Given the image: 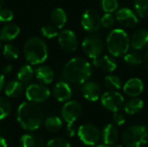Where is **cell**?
<instances>
[{"mask_svg":"<svg viewBox=\"0 0 148 147\" xmlns=\"http://www.w3.org/2000/svg\"><path fill=\"white\" fill-rule=\"evenodd\" d=\"M63 77L74 84H83L92 75L91 64L82 57H75L69 60L63 68Z\"/></svg>","mask_w":148,"mask_h":147,"instance_id":"1","label":"cell"},{"mask_svg":"<svg viewBox=\"0 0 148 147\" xmlns=\"http://www.w3.org/2000/svg\"><path fill=\"white\" fill-rule=\"evenodd\" d=\"M146 127H147V139H148V124L146 126Z\"/></svg>","mask_w":148,"mask_h":147,"instance_id":"47","label":"cell"},{"mask_svg":"<svg viewBox=\"0 0 148 147\" xmlns=\"http://www.w3.org/2000/svg\"><path fill=\"white\" fill-rule=\"evenodd\" d=\"M4 75L3 74L0 73V92L2 91V89L4 87Z\"/></svg>","mask_w":148,"mask_h":147,"instance_id":"41","label":"cell"},{"mask_svg":"<svg viewBox=\"0 0 148 147\" xmlns=\"http://www.w3.org/2000/svg\"><path fill=\"white\" fill-rule=\"evenodd\" d=\"M12 70V66L11 65H6L3 68V72L6 75L10 74Z\"/></svg>","mask_w":148,"mask_h":147,"instance_id":"40","label":"cell"},{"mask_svg":"<svg viewBox=\"0 0 148 147\" xmlns=\"http://www.w3.org/2000/svg\"><path fill=\"white\" fill-rule=\"evenodd\" d=\"M147 140V130L145 126H129L122 134V143L126 147H143Z\"/></svg>","mask_w":148,"mask_h":147,"instance_id":"5","label":"cell"},{"mask_svg":"<svg viewBox=\"0 0 148 147\" xmlns=\"http://www.w3.org/2000/svg\"><path fill=\"white\" fill-rule=\"evenodd\" d=\"M66 133L69 137H74L77 133V130H76V127L75 126L74 123H72V124H67Z\"/></svg>","mask_w":148,"mask_h":147,"instance_id":"39","label":"cell"},{"mask_svg":"<svg viewBox=\"0 0 148 147\" xmlns=\"http://www.w3.org/2000/svg\"><path fill=\"white\" fill-rule=\"evenodd\" d=\"M46 147H71L69 143L62 138H55L48 141Z\"/></svg>","mask_w":148,"mask_h":147,"instance_id":"36","label":"cell"},{"mask_svg":"<svg viewBox=\"0 0 148 147\" xmlns=\"http://www.w3.org/2000/svg\"><path fill=\"white\" fill-rule=\"evenodd\" d=\"M20 147H35L36 140L31 134H24L20 138L19 140Z\"/></svg>","mask_w":148,"mask_h":147,"instance_id":"34","label":"cell"},{"mask_svg":"<svg viewBox=\"0 0 148 147\" xmlns=\"http://www.w3.org/2000/svg\"><path fill=\"white\" fill-rule=\"evenodd\" d=\"M35 74H36V79L44 84L52 83L55 78V73L53 69L47 65H42L38 67L36 69Z\"/></svg>","mask_w":148,"mask_h":147,"instance_id":"20","label":"cell"},{"mask_svg":"<svg viewBox=\"0 0 148 147\" xmlns=\"http://www.w3.org/2000/svg\"><path fill=\"white\" fill-rule=\"evenodd\" d=\"M3 54L6 59H8L10 61H14L18 58L19 50L16 46L10 44V43H7L3 46Z\"/></svg>","mask_w":148,"mask_h":147,"instance_id":"30","label":"cell"},{"mask_svg":"<svg viewBox=\"0 0 148 147\" xmlns=\"http://www.w3.org/2000/svg\"><path fill=\"white\" fill-rule=\"evenodd\" d=\"M41 32L42 34V36L46 38H54L56 36H58V31H57V28L53 26V25H44L42 27L41 29Z\"/></svg>","mask_w":148,"mask_h":147,"instance_id":"33","label":"cell"},{"mask_svg":"<svg viewBox=\"0 0 148 147\" xmlns=\"http://www.w3.org/2000/svg\"><path fill=\"white\" fill-rule=\"evenodd\" d=\"M3 3H4V0H0V9L2 8V6L3 5Z\"/></svg>","mask_w":148,"mask_h":147,"instance_id":"45","label":"cell"},{"mask_svg":"<svg viewBox=\"0 0 148 147\" xmlns=\"http://www.w3.org/2000/svg\"><path fill=\"white\" fill-rule=\"evenodd\" d=\"M58 42L67 52H74L78 47V39L75 33L70 29H63L58 34Z\"/></svg>","mask_w":148,"mask_h":147,"instance_id":"12","label":"cell"},{"mask_svg":"<svg viewBox=\"0 0 148 147\" xmlns=\"http://www.w3.org/2000/svg\"><path fill=\"white\" fill-rule=\"evenodd\" d=\"M107 48L109 53L115 57L122 56L130 48V39L127 33L122 29L112 30L107 37Z\"/></svg>","mask_w":148,"mask_h":147,"instance_id":"4","label":"cell"},{"mask_svg":"<svg viewBox=\"0 0 148 147\" xmlns=\"http://www.w3.org/2000/svg\"><path fill=\"white\" fill-rule=\"evenodd\" d=\"M144 107V101L137 97H133V99L129 100L127 103L124 104L123 109L124 111L130 115L138 113Z\"/></svg>","mask_w":148,"mask_h":147,"instance_id":"24","label":"cell"},{"mask_svg":"<svg viewBox=\"0 0 148 147\" xmlns=\"http://www.w3.org/2000/svg\"><path fill=\"white\" fill-rule=\"evenodd\" d=\"M50 20L55 27L57 29H62L67 23V15L63 9L56 8L50 14Z\"/></svg>","mask_w":148,"mask_h":147,"instance_id":"22","label":"cell"},{"mask_svg":"<svg viewBox=\"0 0 148 147\" xmlns=\"http://www.w3.org/2000/svg\"><path fill=\"white\" fill-rule=\"evenodd\" d=\"M20 33V28L16 23H8L0 30V39L4 42H10L15 39Z\"/></svg>","mask_w":148,"mask_h":147,"instance_id":"21","label":"cell"},{"mask_svg":"<svg viewBox=\"0 0 148 147\" xmlns=\"http://www.w3.org/2000/svg\"><path fill=\"white\" fill-rule=\"evenodd\" d=\"M25 96L30 102L42 103L49 98L50 91L43 85L33 83L27 87L25 90Z\"/></svg>","mask_w":148,"mask_h":147,"instance_id":"9","label":"cell"},{"mask_svg":"<svg viewBox=\"0 0 148 147\" xmlns=\"http://www.w3.org/2000/svg\"><path fill=\"white\" fill-rule=\"evenodd\" d=\"M118 130L113 124L106 125L101 131V138L103 143L107 146H113L118 139Z\"/></svg>","mask_w":148,"mask_h":147,"instance_id":"19","label":"cell"},{"mask_svg":"<svg viewBox=\"0 0 148 147\" xmlns=\"http://www.w3.org/2000/svg\"><path fill=\"white\" fill-rule=\"evenodd\" d=\"M112 147H123L121 145H114Z\"/></svg>","mask_w":148,"mask_h":147,"instance_id":"46","label":"cell"},{"mask_svg":"<svg viewBox=\"0 0 148 147\" xmlns=\"http://www.w3.org/2000/svg\"><path fill=\"white\" fill-rule=\"evenodd\" d=\"M130 45L135 50H140L148 45V29H140L134 32L130 38Z\"/></svg>","mask_w":148,"mask_h":147,"instance_id":"15","label":"cell"},{"mask_svg":"<svg viewBox=\"0 0 148 147\" xmlns=\"http://www.w3.org/2000/svg\"><path fill=\"white\" fill-rule=\"evenodd\" d=\"M0 47H1V44H0Z\"/></svg>","mask_w":148,"mask_h":147,"instance_id":"48","label":"cell"},{"mask_svg":"<svg viewBox=\"0 0 148 147\" xmlns=\"http://www.w3.org/2000/svg\"><path fill=\"white\" fill-rule=\"evenodd\" d=\"M80 140L87 146H95L101 137L99 129L93 124H83L77 129Z\"/></svg>","mask_w":148,"mask_h":147,"instance_id":"7","label":"cell"},{"mask_svg":"<svg viewBox=\"0 0 148 147\" xmlns=\"http://www.w3.org/2000/svg\"><path fill=\"white\" fill-rule=\"evenodd\" d=\"M23 55L29 63L32 65L41 64L48 57V47L41 38L31 37L24 44Z\"/></svg>","mask_w":148,"mask_h":147,"instance_id":"3","label":"cell"},{"mask_svg":"<svg viewBox=\"0 0 148 147\" xmlns=\"http://www.w3.org/2000/svg\"><path fill=\"white\" fill-rule=\"evenodd\" d=\"M82 94L87 101L95 102L101 98V88L95 81H86L82 88Z\"/></svg>","mask_w":148,"mask_h":147,"instance_id":"14","label":"cell"},{"mask_svg":"<svg viewBox=\"0 0 148 147\" xmlns=\"http://www.w3.org/2000/svg\"><path fill=\"white\" fill-rule=\"evenodd\" d=\"M104 84L108 89L116 91V90L121 89L122 83H121V80L117 75H109L104 78Z\"/></svg>","mask_w":148,"mask_h":147,"instance_id":"26","label":"cell"},{"mask_svg":"<svg viewBox=\"0 0 148 147\" xmlns=\"http://www.w3.org/2000/svg\"><path fill=\"white\" fill-rule=\"evenodd\" d=\"M94 147H112V146H107V145H99V146H94Z\"/></svg>","mask_w":148,"mask_h":147,"instance_id":"44","label":"cell"},{"mask_svg":"<svg viewBox=\"0 0 148 147\" xmlns=\"http://www.w3.org/2000/svg\"><path fill=\"white\" fill-rule=\"evenodd\" d=\"M10 110L11 106L10 101L4 97H0V120L8 117Z\"/></svg>","mask_w":148,"mask_h":147,"instance_id":"31","label":"cell"},{"mask_svg":"<svg viewBox=\"0 0 148 147\" xmlns=\"http://www.w3.org/2000/svg\"><path fill=\"white\" fill-rule=\"evenodd\" d=\"M113 121H114V125H116L118 126H121L125 124L126 119H125V116L121 113L115 112V113H114V115H113Z\"/></svg>","mask_w":148,"mask_h":147,"instance_id":"38","label":"cell"},{"mask_svg":"<svg viewBox=\"0 0 148 147\" xmlns=\"http://www.w3.org/2000/svg\"><path fill=\"white\" fill-rule=\"evenodd\" d=\"M14 17L13 12L9 9H0V23L10 22Z\"/></svg>","mask_w":148,"mask_h":147,"instance_id":"37","label":"cell"},{"mask_svg":"<svg viewBox=\"0 0 148 147\" xmlns=\"http://www.w3.org/2000/svg\"><path fill=\"white\" fill-rule=\"evenodd\" d=\"M44 126L50 133H57L62 127V120L57 116H49L45 120Z\"/></svg>","mask_w":148,"mask_h":147,"instance_id":"25","label":"cell"},{"mask_svg":"<svg viewBox=\"0 0 148 147\" xmlns=\"http://www.w3.org/2000/svg\"><path fill=\"white\" fill-rule=\"evenodd\" d=\"M143 62H144V65H145L146 68L148 70V50L145 54V56L143 58Z\"/></svg>","mask_w":148,"mask_h":147,"instance_id":"42","label":"cell"},{"mask_svg":"<svg viewBox=\"0 0 148 147\" xmlns=\"http://www.w3.org/2000/svg\"><path fill=\"white\" fill-rule=\"evenodd\" d=\"M135 13L141 18L148 16V0H134Z\"/></svg>","mask_w":148,"mask_h":147,"instance_id":"28","label":"cell"},{"mask_svg":"<svg viewBox=\"0 0 148 147\" xmlns=\"http://www.w3.org/2000/svg\"><path fill=\"white\" fill-rule=\"evenodd\" d=\"M82 113L81 103L76 101H67L62 108V117L67 124H72L77 120Z\"/></svg>","mask_w":148,"mask_h":147,"instance_id":"10","label":"cell"},{"mask_svg":"<svg viewBox=\"0 0 148 147\" xmlns=\"http://www.w3.org/2000/svg\"><path fill=\"white\" fill-rule=\"evenodd\" d=\"M143 90L144 82L139 78H131L123 86L124 93L130 97H138Z\"/></svg>","mask_w":148,"mask_h":147,"instance_id":"16","label":"cell"},{"mask_svg":"<svg viewBox=\"0 0 148 147\" xmlns=\"http://www.w3.org/2000/svg\"><path fill=\"white\" fill-rule=\"evenodd\" d=\"M101 4L102 10L108 13H112L117 10L119 7V3L117 0H101Z\"/></svg>","mask_w":148,"mask_h":147,"instance_id":"32","label":"cell"},{"mask_svg":"<svg viewBox=\"0 0 148 147\" xmlns=\"http://www.w3.org/2000/svg\"><path fill=\"white\" fill-rule=\"evenodd\" d=\"M0 147H8L6 139H3V138L1 137V136H0Z\"/></svg>","mask_w":148,"mask_h":147,"instance_id":"43","label":"cell"},{"mask_svg":"<svg viewBox=\"0 0 148 147\" xmlns=\"http://www.w3.org/2000/svg\"><path fill=\"white\" fill-rule=\"evenodd\" d=\"M34 71L29 65L22 66L17 72V80L21 82H27L32 79Z\"/></svg>","mask_w":148,"mask_h":147,"instance_id":"27","label":"cell"},{"mask_svg":"<svg viewBox=\"0 0 148 147\" xmlns=\"http://www.w3.org/2000/svg\"><path fill=\"white\" fill-rule=\"evenodd\" d=\"M81 23L82 28L88 32L97 31L101 26L100 15L94 9H88L83 12Z\"/></svg>","mask_w":148,"mask_h":147,"instance_id":"11","label":"cell"},{"mask_svg":"<svg viewBox=\"0 0 148 147\" xmlns=\"http://www.w3.org/2000/svg\"><path fill=\"white\" fill-rule=\"evenodd\" d=\"M115 17L121 25L127 28H133L139 22L137 14L127 7H123L118 10L115 14Z\"/></svg>","mask_w":148,"mask_h":147,"instance_id":"13","label":"cell"},{"mask_svg":"<svg viewBox=\"0 0 148 147\" xmlns=\"http://www.w3.org/2000/svg\"><path fill=\"white\" fill-rule=\"evenodd\" d=\"M123 57H124V61L128 65H131V66H139L143 62L142 56L140 55V53L136 51L127 53L123 55Z\"/></svg>","mask_w":148,"mask_h":147,"instance_id":"29","label":"cell"},{"mask_svg":"<svg viewBox=\"0 0 148 147\" xmlns=\"http://www.w3.org/2000/svg\"><path fill=\"white\" fill-rule=\"evenodd\" d=\"M115 18L111 13L106 12L101 17V24L105 29H110L114 25Z\"/></svg>","mask_w":148,"mask_h":147,"instance_id":"35","label":"cell"},{"mask_svg":"<svg viewBox=\"0 0 148 147\" xmlns=\"http://www.w3.org/2000/svg\"><path fill=\"white\" fill-rule=\"evenodd\" d=\"M93 65L96 68H100L107 72H113L117 68V63L115 60L108 55H101L97 59L93 60Z\"/></svg>","mask_w":148,"mask_h":147,"instance_id":"18","label":"cell"},{"mask_svg":"<svg viewBox=\"0 0 148 147\" xmlns=\"http://www.w3.org/2000/svg\"><path fill=\"white\" fill-rule=\"evenodd\" d=\"M53 94L58 101L63 102V101H69L71 98L72 90H71L70 86L67 82L59 81L54 87Z\"/></svg>","mask_w":148,"mask_h":147,"instance_id":"17","label":"cell"},{"mask_svg":"<svg viewBox=\"0 0 148 147\" xmlns=\"http://www.w3.org/2000/svg\"><path fill=\"white\" fill-rule=\"evenodd\" d=\"M101 102L102 106L108 110L115 113L119 112L124 106V97L117 91H108L101 96Z\"/></svg>","mask_w":148,"mask_h":147,"instance_id":"8","label":"cell"},{"mask_svg":"<svg viewBox=\"0 0 148 147\" xmlns=\"http://www.w3.org/2000/svg\"><path fill=\"white\" fill-rule=\"evenodd\" d=\"M23 92V84L20 81H10L4 87V93L9 98H17Z\"/></svg>","mask_w":148,"mask_h":147,"instance_id":"23","label":"cell"},{"mask_svg":"<svg viewBox=\"0 0 148 147\" xmlns=\"http://www.w3.org/2000/svg\"><path fill=\"white\" fill-rule=\"evenodd\" d=\"M16 119L19 125L26 131H35L42 123V112L33 102H23L17 108Z\"/></svg>","mask_w":148,"mask_h":147,"instance_id":"2","label":"cell"},{"mask_svg":"<svg viewBox=\"0 0 148 147\" xmlns=\"http://www.w3.org/2000/svg\"><path fill=\"white\" fill-rule=\"evenodd\" d=\"M82 48L87 56L92 60H95L101 55L104 49V45L100 36L97 35H89L82 41Z\"/></svg>","mask_w":148,"mask_h":147,"instance_id":"6","label":"cell"}]
</instances>
